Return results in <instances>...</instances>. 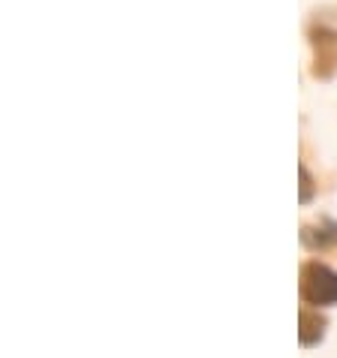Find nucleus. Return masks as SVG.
I'll return each mask as SVG.
<instances>
[{
	"label": "nucleus",
	"instance_id": "1",
	"mask_svg": "<svg viewBox=\"0 0 337 358\" xmlns=\"http://www.w3.org/2000/svg\"><path fill=\"white\" fill-rule=\"evenodd\" d=\"M301 295L316 307L337 304V274L320 262L307 265L301 274Z\"/></svg>",
	"mask_w": 337,
	"mask_h": 358
},
{
	"label": "nucleus",
	"instance_id": "2",
	"mask_svg": "<svg viewBox=\"0 0 337 358\" xmlns=\"http://www.w3.org/2000/svg\"><path fill=\"white\" fill-rule=\"evenodd\" d=\"M301 202H310V175H307V169H301Z\"/></svg>",
	"mask_w": 337,
	"mask_h": 358
}]
</instances>
